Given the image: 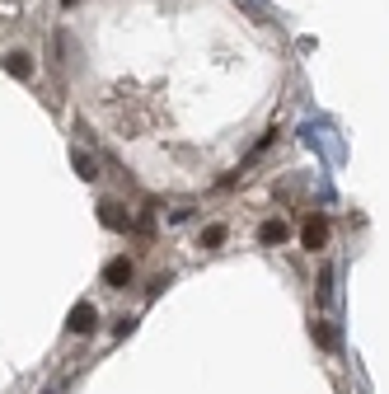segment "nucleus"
<instances>
[{"instance_id":"obj_1","label":"nucleus","mask_w":389,"mask_h":394,"mask_svg":"<svg viewBox=\"0 0 389 394\" xmlns=\"http://www.w3.org/2000/svg\"><path fill=\"white\" fill-rule=\"evenodd\" d=\"M94 324H99V310H94L89 301H80L76 310H71V319H66L71 333H94Z\"/></svg>"},{"instance_id":"obj_2","label":"nucleus","mask_w":389,"mask_h":394,"mask_svg":"<svg viewBox=\"0 0 389 394\" xmlns=\"http://www.w3.org/2000/svg\"><path fill=\"white\" fill-rule=\"evenodd\" d=\"M286 235H291V225L281 221V216H272V221L258 225V244H267V249H272V244H286Z\"/></svg>"},{"instance_id":"obj_3","label":"nucleus","mask_w":389,"mask_h":394,"mask_svg":"<svg viewBox=\"0 0 389 394\" xmlns=\"http://www.w3.org/2000/svg\"><path fill=\"white\" fill-rule=\"evenodd\" d=\"M301 239H305V249H323L328 244V221H323V216H310L305 230H301Z\"/></svg>"},{"instance_id":"obj_4","label":"nucleus","mask_w":389,"mask_h":394,"mask_svg":"<svg viewBox=\"0 0 389 394\" xmlns=\"http://www.w3.org/2000/svg\"><path fill=\"white\" fill-rule=\"evenodd\" d=\"M103 281H108L113 291H123L127 281H132V259H113L108 268H103Z\"/></svg>"},{"instance_id":"obj_5","label":"nucleus","mask_w":389,"mask_h":394,"mask_svg":"<svg viewBox=\"0 0 389 394\" xmlns=\"http://www.w3.org/2000/svg\"><path fill=\"white\" fill-rule=\"evenodd\" d=\"M99 221L108 225V230H127V225H132V212H123V202H103Z\"/></svg>"},{"instance_id":"obj_6","label":"nucleus","mask_w":389,"mask_h":394,"mask_svg":"<svg viewBox=\"0 0 389 394\" xmlns=\"http://www.w3.org/2000/svg\"><path fill=\"white\" fill-rule=\"evenodd\" d=\"M5 71L19 76V80H28V76H33V56H28V52H10V56H5Z\"/></svg>"},{"instance_id":"obj_7","label":"nucleus","mask_w":389,"mask_h":394,"mask_svg":"<svg viewBox=\"0 0 389 394\" xmlns=\"http://www.w3.org/2000/svg\"><path fill=\"white\" fill-rule=\"evenodd\" d=\"M71 165H76L80 179H99V165H94V160H89L85 150H76V155H71Z\"/></svg>"},{"instance_id":"obj_8","label":"nucleus","mask_w":389,"mask_h":394,"mask_svg":"<svg viewBox=\"0 0 389 394\" xmlns=\"http://www.w3.org/2000/svg\"><path fill=\"white\" fill-rule=\"evenodd\" d=\"M225 244V225H207L202 230V249H221Z\"/></svg>"},{"instance_id":"obj_9","label":"nucleus","mask_w":389,"mask_h":394,"mask_svg":"<svg viewBox=\"0 0 389 394\" xmlns=\"http://www.w3.org/2000/svg\"><path fill=\"white\" fill-rule=\"evenodd\" d=\"M314 338H319L323 348H333V343H338V338H333V328H328V324H314Z\"/></svg>"},{"instance_id":"obj_10","label":"nucleus","mask_w":389,"mask_h":394,"mask_svg":"<svg viewBox=\"0 0 389 394\" xmlns=\"http://www.w3.org/2000/svg\"><path fill=\"white\" fill-rule=\"evenodd\" d=\"M66 5H76V0H66Z\"/></svg>"}]
</instances>
